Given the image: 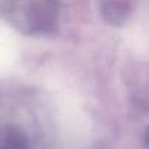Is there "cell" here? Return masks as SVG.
I'll use <instances>...</instances> for the list:
<instances>
[{"label":"cell","instance_id":"obj_3","mask_svg":"<svg viewBox=\"0 0 149 149\" xmlns=\"http://www.w3.org/2000/svg\"><path fill=\"white\" fill-rule=\"evenodd\" d=\"M19 47L15 34L8 28L0 25V70L12 67L18 58Z\"/></svg>","mask_w":149,"mask_h":149},{"label":"cell","instance_id":"obj_2","mask_svg":"<svg viewBox=\"0 0 149 149\" xmlns=\"http://www.w3.org/2000/svg\"><path fill=\"white\" fill-rule=\"evenodd\" d=\"M126 45L139 57L149 58V19L132 22L123 34Z\"/></svg>","mask_w":149,"mask_h":149},{"label":"cell","instance_id":"obj_1","mask_svg":"<svg viewBox=\"0 0 149 149\" xmlns=\"http://www.w3.org/2000/svg\"><path fill=\"white\" fill-rule=\"evenodd\" d=\"M58 123L63 133L74 140L88 136L91 130V121L81 105L70 97L60 101L58 105Z\"/></svg>","mask_w":149,"mask_h":149}]
</instances>
